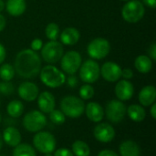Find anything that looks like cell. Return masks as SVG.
<instances>
[{"mask_svg":"<svg viewBox=\"0 0 156 156\" xmlns=\"http://www.w3.org/2000/svg\"><path fill=\"white\" fill-rule=\"evenodd\" d=\"M14 69L21 78H35L40 72L41 58L36 51L30 48L23 49L16 57Z\"/></svg>","mask_w":156,"mask_h":156,"instance_id":"1","label":"cell"},{"mask_svg":"<svg viewBox=\"0 0 156 156\" xmlns=\"http://www.w3.org/2000/svg\"><path fill=\"white\" fill-rule=\"evenodd\" d=\"M39 78L44 85L51 89L59 88L66 82L64 72L51 64L45 66L40 69Z\"/></svg>","mask_w":156,"mask_h":156,"instance_id":"2","label":"cell"},{"mask_svg":"<svg viewBox=\"0 0 156 156\" xmlns=\"http://www.w3.org/2000/svg\"><path fill=\"white\" fill-rule=\"evenodd\" d=\"M60 111L64 113L66 117L71 119L80 118L85 110L84 101L77 96L68 95L65 96L59 103Z\"/></svg>","mask_w":156,"mask_h":156,"instance_id":"3","label":"cell"},{"mask_svg":"<svg viewBox=\"0 0 156 156\" xmlns=\"http://www.w3.org/2000/svg\"><path fill=\"white\" fill-rule=\"evenodd\" d=\"M33 146L35 150L43 154H52L56 150L57 141L51 133L40 131L36 133L33 137Z\"/></svg>","mask_w":156,"mask_h":156,"instance_id":"4","label":"cell"},{"mask_svg":"<svg viewBox=\"0 0 156 156\" xmlns=\"http://www.w3.org/2000/svg\"><path fill=\"white\" fill-rule=\"evenodd\" d=\"M48 123L46 115L37 110H33L25 114L22 120L23 127L29 133H37L42 131Z\"/></svg>","mask_w":156,"mask_h":156,"instance_id":"5","label":"cell"},{"mask_svg":"<svg viewBox=\"0 0 156 156\" xmlns=\"http://www.w3.org/2000/svg\"><path fill=\"white\" fill-rule=\"evenodd\" d=\"M145 7L140 0L128 1L122 9V18L131 24L138 23L144 16Z\"/></svg>","mask_w":156,"mask_h":156,"instance_id":"6","label":"cell"},{"mask_svg":"<svg viewBox=\"0 0 156 156\" xmlns=\"http://www.w3.org/2000/svg\"><path fill=\"white\" fill-rule=\"evenodd\" d=\"M64 54V48L60 42L57 40H50L41 48V57L44 61L48 64L58 62Z\"/></svg>","mask_w":156,"mask_h":156,"instance_id":"7","label":"cell"},{"mask_svg":"<svg viewBox=\"0 0 156 156\" xmlns=\"http://www.w3.org/2000/svg\"><path fill=\"white\" fill-rule=\"evenodd\" d=\"M110 51L111 44L107 39L103 37H97L92 39L87 47V53L92 59H103L108 56Z\"/></svg>","mask_w":156,"mask_h":156,"instance_id":"8","label":"cell"},{"mask_svg":"<svg viewBox=\"0 0 156 156\" xmlns=\"http://www.w3.org/2000/svg\"><path fill=\"white\" fill-rule=\"evenodd\" d=\"M79 70L80 80L87 84L96 82L101 76L100 65L94 59H88L81 63Z\"/></svg>","mask_w":156,"mask_h":156,"instance_id":"9","label":"cell"},{"mask_svg":"<svg viewBox=\"0 0 156 156\" xmlns=\"http://www.w3.org/2000/svg\"><path fill=\"white\" fill-rule=\"evenodd\" d=\"M127 107L119 100H112L108 101L105 107L104 114L107 119L112 123H120L122 122L126 116Z\"/></svg>","mask_w":156,"mask_h":156,"instance_id":"10","label":"cell"},{"mask_svg":"<svg viewBox=\"0 0 156 156\" xmlns=\"http://www.w3.org/2000/svg\"><path fill=\"white\" fill-rule=\"evenodd\" d=\"M60 66L64 73L68 75H74L80 69L82 63L81 55L75 50H69L63 54L61 58Z\"/></svg>","mask_w":156,"mask_h":156,"instance_id":"11","label":"cell"},{"mask_svg":"<svg viewBox=\"0 0 156 156\" xmlns=\"http://www.w3.org/2000/svg\"><path fill=\"white\" fill-rule=\"evenodd\" d=\"M116 133L112 125L108 122H99L93 130L94 138L101 144H109L115 138Z\"/></svg>","mask_w":156,"mask_h":156,"instance_id":"12","label":"cell"},{"mask_svg":"<svg viewBox=\"0 0 156 156\" xmlns=\"http://www.w3.org/2000/svg\"><path fill=\"white\" fill-rule=\"evenodd\" d=\"M122 69L117 63L107 61L101 68V75L108 82H117L122 78Z\"/></svg>","mask_w":156,"mask_h":156,"instance_id":"13","label":"cell"},{"mask_svg":"<svg viewBox=\"0 0 156 156\" xmlns=\"http://www.w3.org/2000/svg\"><path fill=\"white\" fill-rule=\"evenodd\" d=\"M18 96L25 101H34L39 94V89L34 82L24 81L17 88Z\"/></svg>","mask_w":156,"mask_h":156,"instance_id":"14","label":"cell"},{"mask_svg":"<svg viewBox=\"0 0 156 156\" xmlns=\"http://www.w3.org/2000/svg\"><path fill=\"white\" fill-rule=\"evenodd\" d=\"M115 95L121 101H126L133 98L134 94L133 84L127 80H120L115 86Z\"/></svg>","mask_w":156,"mask_h":156,"instance_id":"15","label":"cell"},{"mask_svg":"<svg viewBox=\"0 0 156 156\" xmlns=\"http://www.w3.org/2000/svg\"><path fill=\"white\" fill-rule=\"evenodd\" d=\"M37 106L41 112L49 113L56 107V100L54 95L49 91H42L38 94L37 98Z\"/></svg>","mask_w":156,"mask_h":156,"instance_id":"16","label":"cell"},{"mask_svg":"<svg viewBox=\"0 0 156 156\" xmlns=\"http://www.w3.org/2000/svg\"><path fill=\"white\" fill-rule=\"evenodd\" d=\"M84 112L90 122L96 123L101 122L105 116L103 107L96 101H90L85 105Z\"/></svg>","mask_w":156,"mask_h":156,"instance_id":"17","label":"cell"},{"mask_svg":"<svg viewBox=\"0 0 156 156\" xmlns=\"http://www.w3.org/2000/svg\"><path fill=\"white\" fill-rule=\"evenodd\" d=\"M2 138H3V142L6 145L13 148H15L19 144H21L22 141L21 133L19 130L15 126H7L2 133Z\"/></svg>","mask_w":156,"mask_h":156,"instance_id":"18","label":"cell"},{"mask_svg":"<svg viewBox=\"0 0 156 156\" xmlns=\"http://www.w3.org/2000/svg\"><path fill=\"white\" fill-rule=\"evenodd\" d=\"M138 100H139L140 105H142L143 107H150L152 104L155 102V87L154 85H147L144 87L138 94Z\"/></svg>","mask_w":156,"mask_h":156,"instance_id":"19","label":"cell"},{"mask_svg":"<svg viewBox=\"0 0 156 156\" xmlns=\"http://www.w3.org/2000/svg\"><path fill=\"white\" fill-rule=\"evenodd\" d=\"M80 37V33L76 27H66L62 30L59 35L61 44L66 46H74L76 45Z\"/></svg>","mask_w":156,"mask_h":156,"instance_id":"20","label":"cell"},{"mask_svg":"<svg viewBox=\"0 0 156 156\" xmlns=\"http://www.w3.org/2000/svg\"><path fill=\"white\" fill-rule=\"evenodd\" d=\"M121 156H141V148L139 144L133 140H125L119 145Z\"/></svg>","mask_w":156,"mask_h":156,"instance_id":"21","label":"cell"},{"mask_svg":"<svg viewBox=\"0 0 156 156\" xmlns=\"http://www.w3.org/2000/svg\"><path fill=\"white\" fill-rule=\"evenodd\" d=\"M5 9L12 16H20L27 9L26 0H7L5 4Z\"/></svg>","mask_w":156,"mask_h":156,"instance_id":"22","label":"cell"},{"mask_svg":"<svg viewBox=\"0 0 156 156\" xmlns=\"http://www.w3.org/2000/svg\"><path fill=\"white\" fill-rule=\"evenodd\" d=\"M126 114L134 122H142L146 117L144 108L140 104H132L127 108Z\"/></svg>","mask_w":156,"mask_h":156,"instance_id":"23","label":"cell"},{"mask_svg":"<svg viewBox=\"0 0 156 156\" xmlns=\"http://www.w3.org/2000/svg\"><path fill=\"white\" fill-rule=\"evenodd\" d=\"M134 67L140 73L146 74L153 68V60L146 55H140L134 60Z\"/></svg>","mask_w":156,"mask_h":156,"instance_id":"24","label":"cell"},{"mask_svg":"<svg viewBox=\"0 0 156 156\" xmlns=\"http://www.w3.org/2000/svg\"><path fill=\"white\" fill-rule=\"evenodd\" d=\"M25 111V106L21 101L13 100L6 106V112L9 117L17 119L22 116Z\"/></svg>","mask_w":156,"mask_h":156,"instance_id":"25","label":"cell"},{"mask_svg":"<svg viewBox=\"0 0 156 156\" xmlns=\"http://www.w3.org/2000/svg\"><path fill=\"white\" fill-rule=\"evenodd\" d=\"M71 152L73 153L74 156H90V147L86 142L77 140L71 145Z\"/></svg>","mask_w":156,"mask_h":156,"instance_id":"26","label":"cell"},{"mask_svg":"<svg viewBox=\"0 0 156 156\" xmlns=\"http://www.w3.org/2000/svg\"><path fill=\"white\" fill-rule=\"evenodd\" d=\"M12 156H37L36 150L30 144H19L13 150Z\"/></svg>","mask_w":156,"mask_h":156,"instance_id":"27","label":"cell"},{"mask_svg":"<svg viewBox=\"0 0 156 156\" xmlns=\"http://www.w3.org/2000/svg\"><path fill=\"white\" fill-rule=\"evenodd\" d=\"M16 71L12 65L8 63L1 64L0 67V79L3 81H10L15 77Z\"/></svg>","mask_w":156,"mask_h":156,"instance_id":"28","label":"cell"},{"mask_svg":"<svg viewBox=\"0 0 156 156\" xmlns=\"http://www.w3.org/2000/svg\"><path fill=\"white\" fill-rule=\"evenodd\" d=\"M45 34L49 40H57L59 37V27L56 23L51 22L47 25Z\"/></svg>","mask_w":156,"mask_h":156,"instance_id":"29","label":"cell"},{"mask_svg":"<svg viewBox=\"0 0 156 156\" xmlns=\"http://www.w3.org/2000/svg\"><path fill=\"white\" fill-rule=\"evenodd\" d=\"M80 98L82 99L83 101H88L93 98L95 90L94 88L90 85V84H84L80 87Z\"/></svg>","mask_w":156,"mask_h":156,"instance_id":"30","label":"cell"},{"mask_svg":"<svg viewBox=\"0 0 156 156\" xmlns=\"http://www.w3.org/2000/svg\"><path fill=\"white\" fill-rule=\"evenodd\" d=\"M49 114V120L57 125H61L66 122V116L60 110H53Z\"/></svg>","mask_w":156,"mask_h":156,"instance_id":"31","label":"cell"},{"mask_svg":"<svg viewBox=\"0 0 156 156\" xmlns=\"http://www.w3.org/2000/svg\"><path fill=\"white\" fill-rule=\"evenodd\" d=\"M15 91V87L10 81H1L0 82V93L5 96H9Z\"/></svg>","mask_w":156,"mask_h":156,"instance_id":"32","label":"cell"},{"mask_svg":"<svg viewBox=\"0 0 156 156\" xmlns=\"http://www.w3.org/2000/svg\"><path fill=\"white\" fill-rule=\"evenodd\" d=\"M53 153H54L53 156H74L71 150L68 148H59L55 150Z\"/></svg>","mask_w":156,"mask_h":156,"instance_id":"33","label":"cell"},{"mask_svg":"<svg viewBox=\"0 0 156 156\" xmlns=\"http://www.w3.org/2000/svg\"><path fill=\"white\" fill-rule=\"evenodd\" d=\"M42 47H43V42L39 38L33 39L32 42H31V44H30V49H32V50H34L36 52L38 51V50H41Z\"/></svg>","mask_w":156,"mask_h":156,"instance_id":"34","label":"cell"},{"mask_svg":"<svg viewBox=\"0 0 156 156\" xmlns=\"http://www.w3.org/2000/svg\"><path fill=\"white\" fill-rule=\"evenodd\" d=\"M66 82H67L68 86L72 89L76 88L79 85V80L75 75H69L68 79L66 78Z\"/></svg>","mask_w":156,"mask_h":156,"instance_id":"35","label":"cell"},{"mask_svg":"<svg viewBox=\"0 0 156 156\" xmlns=\"http://www.w3.org/2000/svg\"><path fill=\"white\" fill-rule=\"evenodd\" d=\"M122 78H123V80H130L133 78V71L131 69H122Z\"/></svg>","mask_w":156,"mask_h":156,"instance_id":"36","label":"cell"},{"mask_svg":"<svg viewBox=\"0 0 156 156\" xmlns=\"http://www.w3.org/2000/svg\"><path fill=\"white\" fill-rule=\"evenodd\" d=\"M97 156H120L115 151L111 149H104L101 150Z\"/></svg>","mask_w":156,"mask_h":156,"instance_id":"37","label":"cell"},{"mask_svg":"<svg viewBox=\"0 0 156 156\" xmlns=\"http://www.w3.org/2000/svg\"><path fill=\"white\" fill-rule=\"evenodd\" d=\"M148 53H149V58L153 60H156V44L155 43H153L151 45V47L149 48V50H148Z\"/></svg>","mask_w":156,"mask_h":156,"instance_id":"38","label":"cell"},{"mask_svg":"<svg viewBox=\"0 0 156 156\" xmlns=\"http://www.w3.org/2000/svg\"><path fill=\"white\" fill-rule=\"evenodd\" d=\"M5 57H6V51H5V47L0 43V65H1V64H3V62L5 61Z\"/></svg>","mask_w":156,"mask_h":156,"instance_id":"39","label":"cell"},{"mask_svg":"<svg viewBox=\"0 0 156 156\" xmlns=\"http://www.w3.org/2000/svg\"><path fill=\"white\" fill-rule=\"evenodd\" d=\"M141 2L152 9H154L156 7V0H142Z\"/></svg>","mask_w":156,"mask_h":156,"instance_id":"40","label":"cell"},{"mask_svg":"<svg viewBox=\"0 0 156 156\" xmlns=\"http://www.w3.org/2000/svg\"><path fill=\"white\" fill-rule=\"evenodd\" d=\"M5 25H6V20H5V17L0 13V32L3 31L5 27Z\"/></svg>","mask_w":156,"mask_h":156,"instance_id":"41","label":"cell"},{"mask_svg":"<svg viewBox=\"0 0 156 156\" xmlns=\"http://www.w3.org/2000/svg\"><path fill=\"white\" fill-rule=\"evenodd\" d=\"M151 109H150V115H151V117L154 119V120H155L156 119V103L154 102V104H152L151 106Z\"/></svg>","mask_w":156,"mask_h":156,"instance_id":"42","label":"cell"},{"mask_svg":"<svg viewBox=\"0 0 156 156\" xmlns=\"http://www.w3.org/2000/svg\"><path fill=\"white\" fill-rule=\"evenodd\" d=\"M5 8V3L3 2V0H0V13L4 10Z\"/></svg>","mask_w":156,"mask_h":156,"instance_id":"43","label":"cell"},{"mask_svg":"<svg viewBox=\"0 0 156 156\" xmlns=\"http://www.w3.org/2000/svg\"><path fill=\"white\" fill-rule=\"evenodd\" d=\"M3 144H4V142H3V138H2V133H0V151L3 147Z\"/></svg>","mask_w":156,"mask_h":156,"instance_id":"44","label":"cell"},{"mask_svg":"<svg viewBox=\"0 0 156 156\" xmlns=\"http://www.w3.org/2000/svg\"><path fill=\"white\" fill-rule=\"evenodd\" d=\"M44 156H53L52 154H44Z\"/></svg>","mask_w":156,"mask_h":156,"instance_id":"45","label":"cell"},{"mask_svg":"<svg viewBox=\"0 0 156 156\" xmlns=\"http://www.w3.org/2000/svg\"><path fill=\"white\" fill-rule=\"evenodd\" d=\"M2 120H3V118H2V115H1V113H0V123L2 122Z\"/></svg>","mask_w":156,"mask_h":156,"instance_id":"46","label":"cell"},{"mask_svg":"<svg viewBox=\"0 0 156 156\" xmlns=\"http://www.w3.org/2000/svg\"><path fill=\"white\" fill-rule=\"evenodd\" d=\"M122 1H124V2H128V1H130V0H122Z\"/></svg>","mask_w":156,"mask_h":156,"instance_id":"47","label":"cell"},{"mask_svg":"<svg viewBox=\"0 0 156 156\" xmlns=\"http://www.w3.org/2000/svg\"><path fill=\"white\" fill-rule=\"evenodd\" d=\"M0 156H5V155H4V154H0Z\"/></svg>","mask_w":156,"mask_h":156,"instance_id":"48","label":"cell"},{"mask_svg":"<svg viewBox=\"0 0 156 156\" xmlns=\"http://www.w3.org/2000/svg\"><path fill=\"white\" fill-rule=\"evenodd\" d=\"M0 105H1V101H0Z\"/></svg>","mask_w":156,"mask_h":156,"instance_id":"49","label":"cell"}]
</instances>
